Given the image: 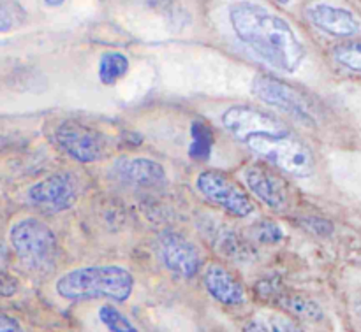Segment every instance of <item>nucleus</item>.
Listing matches in <instances>:
<instances>
[{
    "instance_id": "ddd939ff",
    "label": "nucleus",
    "mask_w": 361,
    "mask_h": 332,
    "mask_svg": "<svg viewBox=\"0 0 361 332\" xmlns=\"http://www.w3.org/2000/svg\"><path fill=\"white\" fill-rule=\"evenodd\" d=\"M203 283L212 299L222 306H242L245 302V288L242 281L221 264H210L203 273Z\"/></svg>"
},
{
    "instance_id": "423d86ee",
    "label": "nucleus",
    "mask_w": 361,
    "mask_h": 332,
    "mask_svg": "<svg viewBox=\"0 0 361 332\" xmlns=\"http://www.w3.org/2000/svg\"><path fill=\"white\" fill-rule=\"evenodd\" d=\"M55 143L67 157L80 164H94L106 155L108 139L101 130L78 122H63L55 129Z\"/></svg>"
},
{
    "instance_id": "20e7f679",
    "label": "nucleus",
    "mask_w": 361,
    "mask_h": 332,
    "mask_svg": "<svg viewBox=\"0 0 361 332\" xmlns=\"http://www.w3.org/2000/svg\"><path fill=\"white\" fill-rule=\"evenodd\" d=\"M9 243L18 262L35 274H48L55 269L60 255L56 234L37 217H23L13 222Z\"/></svg>"
},
{
    "instance_id": "1a4fd4ad",
    "label": "nucleus",
    "mask_w": 361,
    "mask_h": 332,
    "mask_svg": "<svg viewBox=\"0 0 361 332\" xmlns=\"http://www.w3.org/2000/svg\"><path fill=\"white\" fill-rule=\"evenodd\" d=\"M157 253L162 266L180 278H194L201 269L196 245L176 231H164L157 238Z\"/></svg>"
},
{
    "instance_id": "4be33fe9",
    "label": "nucleus",
    "mask_w": 361,
    "mask_h": 332,
    "mask_svg": "<svg viewBox=\"0 0 361 332\" xmlns=\"http://www.w3.org/2000/svg\"><path fill=\"white\" fill-rule=\"evenodd\" d=\"M0 332H25V331L14 317H9L4 313V315L0 317Z\"/></svg>"
},
{
    "instance_id": "5701e85b",
    "label": "nucleus",
    "mask_w": 361,
    "mask_h": 332,
    "mask_svg": "<svg viewBox=\"0 0 361 332\" xmlns=\"http://www.w3.org/2000/svg\"><path fill=\"white\" fill-rule=\"evenodd\" d=\"M243 332H271L268 324L259 322V320H249V322L243 326Z\"/></svg>"
},
{
    "instance_id": "f8f14e48",
    "label": "nucleus",
    "mask_w": 361,
    "mask_h": 332,
    "mask_svg": "<svg viewBox=\"0 0 361 332\" xmlns=\"http://www.w3.org/2000/svg\"><path fill=\"white\" fill-rule=\"evenodd\" d=\"M115 172L123 183L137 189H155L166 183L164 167L152 158L122 157L115 162Z\"/></svg>"
},
{
    "instance_id": "2eb2a0df",
    "label": "nucleus",
    "mask_w": 361,
    "mask_h": 332,
    "mask_svg": "<svg viewBox=\"0 0 361 332\" xmlns=\"http://www.w3.org/2000/svg\"><path fill=\"white\" fill-rule=\"evenodd\" d=\"M275 301H277V305L282 309H286L291 315L298 317V319L309 320V322H321L324 319V312L321 309V306L310 298H307V295L279 292L275 295Z\"/></svg>"
},
{
    "instance_id": "7ed1b4c3",
    "label": "nucleus",
    "mask_w": 361,
    "mask_h": 332,
    "mask_svg": "<svg viewBox=\"0 0 361 332\" xmlns=\"http://www.w3.org/2000/svg\"><path fill=\"white\" fill-rule=\"evenodd\" d=\"M55 292L59 298L71 302L94 299L126 302L134 292V276L129 269L115 264L83 266L59 276Z\"/></svg>"
},
{
    "instance_id": "393cba45",
    "label": "nucleus",
    "mask_w": 361,
    "mask_h": 332,
    "mask_svg": "<svg viewBox=\"0 0 361 332\" xmlns=\"http://www.w3.org/2000/svg\"><path fill=\"white\" fill-rule=\"evenodd\" d=\"M42 2H44L48 7H60L66 0H42Z\"/></svg>"
},
{
    "instance_id": "4468645a",
    "label": "nucleus",
    "mask_w": 361,
    "mask_h": 332,
    "mask_svg": "<svg viewBox=\"0 0 361 332\" xmlns=\"http://www.w3.org/2000/svg\"><path fill=\"white\" fill-rule=\"evenodd\" d=\"M130 69V60L127 58L126 53L116 51V49H109L99 56L97 63V76L99 81L106 87H113L118 83L120 79L127 76Z\"/></svg>"
},
{
    "instance_id": "b1692460",
    "label": "nucleus",
    "mask_w": 361,
    "mask_h": 332,
    "mask_svg": "<svg viewBox=\"0 0 361 332\" xmlns=\"http://www.w3.org/2000/svg\"><path fill=\"white\" fill-rule=\"evenodd\" d=\"M353 312H355V317L356 320H358V324L361 326V301H358L355 305V308H353Z\"/></svg>"
},
{
    "instance_id": "412c9836",
    "label": "nucleus",
    "mask_w": 361,
    "mask_h": 332,
    "mask_svg": "<svg viewBox=\"0 0 361 332\" xmlns=\"http://www.w3.org/2000/svg\"><path fill=\"white\" fill-rule=\"evenodd\" d=\"M303 222L309 227V231L316 232L319 236H330L334 232V227H331L330 222L323 220V218H305Z\"/></svg>"
},
{
    "instance_id": "a211bd4d",
    "label": "nucleus",
    "mask_w": 361,
    "mask_h": 332,
    "mask_svg": "<svg viewBox=\"0 0 361 332\" xmlns=\"http://www.w3.org/2000/svg\"><path fill=\"white\" fill-rule=\"evenodd\" d=\"M334 58L338 65L361 74V41H349L334 49Z\"/></svg>"
},
{
    "instance_id": "6ab92c4d",
    "label": "nucleus",
    "mask_w": 361,
    "mask_h": 332,
    "mask_svg": "<svg viewBox=\"0 0 361 332\" xmlns=\"http://www.w3.org/2000/svg\"><path fill=\"white\" fill-rule=\"evenodd\" d=\"M252 239L263 245H277L284 239V231L271 220H261L250 227Z\"/></svg>"
},
{
    "instance_id": "0eeeda50",
    "label": "nucleus",
    "mask_w": 361,
    "mask_h": 332,
    "mask_svg": "<svg viewBox=\"0 0 361 332\" xmlns=\"http://www.w3.org/2000/svg\"><path fill=\"white\" fill-rule=\"evenodd\" d=\"M250 91L261 102L271 106V108L281 109V111H284L286 115H291L298 122H314V115L305 98L295 88L289 87L288 83L281 81L279 77L268 76V74H257L252 79Z\"/></svg>"
},
{
    "instance_id": "39448f33",
    "label": "nucleus",
    "mask_w": 361,
    "mask_h": 332,
    "mask_svg": "<svg viewBox=\"0 0 361 332\" xmlns=\"http://www.w3.org/2000/svg\"><path fill=\"white\" fill-rule=\"evenodd\" d=\"M196 186L212 204L233 217L247 218L256 211V204L249 193L235 179L217 169L201 171L196 178Z\"/></svg>"
},
{
    "instance_id": "f03ea898",
    "label": "nucleus",
    "mask_w": 361,
    "mask_h": 332,
    "mask_svg": "<svg viewBox=\"0 0 361 332\" xmlns=\"http://www.w3.org/2000/svg\"><path fill=\"white\" fill-rule=\"evenodd\" d=\"M229 23L242 44L281 72L295 74L305 60L307 49L291 25L259 4H233Z\"/></svg>"
},
{
    "instance_id": "6e6552de",
    "label": "nucleus",
    "mask_w": 361,
    "mask_h": 332,
    "mask_svg": "<svg viewBox=\"0 0 361 332\" xmlns=\"http://www.w3.org/2000/svg\"><path fill=\"white\" fill-rule=\"evenodd\" d=\"M27 199L32 206L46 213H60L74 206L78 199V181L71 172L59 171L44 176L28 189Z\"/></svg>"
},
{
    "instance_id": "a878e982",
    "label": "nucleus",
    "mask_w": 361,
    "mask_h": 332,
    "mask_svg": "<svg viewBox=\"0 0 361 332\" xmlns=\"http://www.w3.org/2000/svg\"><path fill=\"white\" fill-rule=\"evenodd\" d=\"M279 4H288V2H291V0H277Z\"/></svg>"
},
{
    "instance_id": "aec40b11",
    "label": "nucleus",
    "mask_w": 361,
    "mask_h": 332,
    "mask_svg": "<svg viewBox=\"0 0 361 332\" xmlns=\"http://www.w3.org/2000/svg\"><path fill=\"white\" fill-rule=\"evenodd\" d=\"M268 327L271 332H305L298 324L284 315H271L268 319Z\"/></svg>"
},
{
    "instance_id": "9d476101",
    "label": "nucleus",
    "mask_w": 361,
    "mask_h": 332,
    "mask_svg": "<svg viewBox=\"0 0 361 332\" xmlns=\"http://www.w3.org/2000/svg\"><path fill=\"white\" fill-rule=\"evenodd\" d=\"M249 192L274 211H284L289 204V186L274 169L263 164H252L243 171Z\"/></svg>"
},
{
    "instance_id": "9b49d317",
    "label": "nucleus",
    "mask_w": 361,
    "mask_h": 332,
    "mask_svg": "<svg viewBox=\"0 0 361 332\" xmlns=\"http://www.w3.org/2000/svg\"><path fill=\"white\" fill-rule=\"evenodd\" d=\"M307 16L314 27L334 37H355L360 34L361 23L358 18L345 7L331 4H314L307 9Z\"/></svg>"
},
{
    "instance_id": "dca6fc26",
    "label": "nucleus",
    "mask_w": 361,
    "mask_h": 332,
    "mask_svg": "<svg viewBox=\"0 0 361 332\" xmlns=\"http://www.w3.org/2000/svg\"><path fill=\"white\" fill-rule=\"evenodd\" d=\"M214 148V132L204 122H194L190 125V144L189 155L197 162H204L210 158Z\"/></svg>"
},
{
    "instance_id": "f257e3e1",
    "label": "nucleus",
    "mask_w": 361,
    "mask_h": 332,
    "mask_svg": "<svg viewBox=\"0 0 361 332\" xmlns=\"http://www.w3.org/2000/svg\"><path fill=\"white\" fill-rule=\"evenodd\" d=\"M221 122L252 153L288 174L309 178L316 169L309 144L268 111L252 106H233L222 113Z\"/></svg>"
},
{
    "instance_id": "f3484780",
    "label": "nucleus",
    "mask_w": 361,
    "mask_h": 332,
    "mask_svg": "<svg viewBox=\"0 0 361 332\" xmlns=\"http://www.w3.org/2000/svg\"><path fill=\"white\" fill-rule=\"evenodd\" d=\"M97 317L108 332H140L133 320L113 305H102L97 309Z\"/></svg>"
}]
</instances>
